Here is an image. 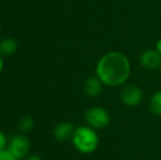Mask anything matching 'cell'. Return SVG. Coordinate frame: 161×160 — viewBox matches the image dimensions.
<instances>
[{
    "label": "cell",
    "mask_w": 161,
    "mask_h": 160,
    "mask_svg": "<svg viewBox=\"0 0 161 160\" xmlns=\"http://www.w3.org/2000/svg\"><path fill=\"white\" fill-rule=\"evenodd\" d=\"M0 31H1V23H0Z\"/></svg>",
    "instance_id": "cell-17"
},
{
    "label": "cell",
    "mask_w": 161,
    "mask_h": 160,
    "mask_svg": "<svg viewBox=\"0 0 161 160\" xmlns=\"http://www.w3.org/2000/svg\"><path fill=\"white\" fill-rule=\"evenodd\" d=\"M160 68H161V66H160Z\"/></svg>",
    "instance_id": "cell-18"
},
{
    "label": "cell",
    "mask_w": 161,
    "mask_h": 160,
    "mask_svg": "<svg viewBox=\"0 0 161 160\" xmlns=\"http://www.w3.org/2000/svg\"><path fill=\"white\" fill-rule=\"evenodd\" d=\"M142 91L138 86L128 85L123 88L121 92V100L125 105L130 108H135L142 103Z\"/></svg>",
    "instance_id": "cell-5"
},
{
    "label": "cell",
    "mask_w": 161,
    "mask_h": 160,
    "mask_svg": "<svg viewBox=\"0 0 161 160\" xmlns=\"http://www.w3.org/2000/svg\"><path fill=\"white\" fill-rule=\"evenodd\" d=\"M156 51L161 56V39L159 41H157V43H156Z\"/></svg>",
    "instance_id": "cell-15"
},
{
    "label": "cell",
    "mask_w": 161,
    "mask_h": 160,
    "mask_svg": "<svg viewBox=\"0 0 161 160\" xmlns=\"http://www.w3.org/2000/svg\"><path fill=\"white\" fill-rule=\"evenodd\" d=\"M140 65L146 69H156L161 66V56L153 49H147L140 55Z\"/></svg>",
    "instance_id": "cell-6"
},
{
    "label": "cell",
    "mask_w": 161,
    "mask_h": 160,
    "mask_svg": "<svg viewBox=\"0 0 161 160\" xmlns=\"http://www.w3.org/2000/svg\"><path fill=\"white\" fill-rule=\"evenodd\" d=\"M85 93L89 98H97L103 91V82L96 76H90L85 82Z\"/></svg>",
    "instance_id": "cell-8"
},
{
    "label": "cell",
    "mask_w": 161,
    "mask_h": 160,
    "mask_svg": "<svg viewBox=\"0 0 161 160\" xmlns=\"http://www.w3.org/2000/svg\"><path fill=\"white\" fill-rule=\"evenodd\" d=\"M150 110L153 114L161 116V90L157 91L150 99Z\"/></svg>",
    "instance_id": "cell-10"
},
{
    "label": "cell",
    "mask_w": 161,
    "mask_h": 160,
    "mask_svg": "<svg viewBox=\"0 0 161 160\" xmlns=\"http://www.w3.org/2000/svg\"><path fill=\"white\" fill-rule=\"evenodd\" d=\"M24 160H43V158L38 156V155H29Z\"/></svg>",
    "instance_id": "cell-14"
},
{
    "label": "cell",
    "mask_w": 161,
    "mask_h": 160,
    "mask_svg": "<svg viewBox=\"0 0 161 160\" xmlns=\"http://www.w3.org/2000/svg\"><path fill=\"white\" fill-rule=\"evenodd\" d=\"M0 160H20V159H18L8 148H6V149L0 152Z\"/></svg>",
    "instance_id": "cell-12"
},
{
    "label": "cell",
    "mask_w": 161,
    "mask_h": 160,
    "mask_svg": "<svg viewBox=\"0 0 161 160\" xmlns=\"http://www.w3.org/2000/svg\"><path fill=\"white\" fill-rule=\"evenodd\" d=\"M2 70H3V58L0 55V75H1Z\"/></svg>",
    "instance_id": "cell-16"
},
{
    "label": "cell",
    "mask_w": 161,
    "mask_h": 160,
    "mask_svg": "<svg viewBox=\"0 0 161 160\" xmlns=\"http://www.w3.org/2000/svg\"><path fill=\"white\" fill-rule=\"evenodd\" d=\"M34 127V120L31 116H23L19 121V128L22 133H29Z\"/></svg>",
    "instance_id": "cell-11"
},
{
    "label": "cell",
    "mask_w": 161,
    "mask_h": 160,
    "mask_svg": "<svg viewBox=\"0 0 161 160\" xmlns=\"http://www.w3.org/2000/svg\"><path fill=\"white\" fill-rule=\"evenodd\" d=\"M8 139H7V136L1 130H0V152L3 149H6L8 147Z\"/></svg>",
    "instance_id": "cell-13"
},
{
    "label": "cell",
    "mask_w": 161,
    "mask_h": 160,
    "mask_svg": "<svg viewBox=\"0 0 161 160\" xmlns=\"http://www.w3.org/2000/svg\"><path fill=\"white\" fill-rule=\"evenodd\" d=\"M8 148L18 159H25L29 156L31 148V141L24 134H18L12 136L8 141Z\"/></svg>",
    "instance_id": "cell-4"
},
{
    "label": "cell",
    "mask_w": 161,
    "mask_h": 160,
    "mask_svg": "<svg viewBox=\"0 0 161 160\" xmlns=\"http://www.w3.org/2000/svg\"><path fill=\"white\" fill-rule=\"evenodd\" d=\"M18 51V42L12 37H4L0 41V55L11 56Z\"/></svg>",
    "instance_id": "cell-9"
},
{
    "label": "cell",
    "mask_w": 161,
    "mask_h": 160,
    "mask_svg": "<svg viewBox=\"0 0 161 160\" xmlns=\"http://www.w3.org/2000/svg\"><path fill=\"white\" fill-rule=\"evenodd\" d=\"M71 141L77 152L83 155H89L97 150L99 146V136L94 128L83 125L75 130Z\"/></svg>",
    "instance_id": "cell-2"
},
{
    "label": "cell",
    "mask_w": 161,
    "mask_h": 160,
    "mask_svg": "<svg viewBox=\"0 0 161 160\" xmlns=\"http://www.w3.org/2000/svg\"><path fill=\"white\" fill-rule=\"evenodd\" d=\"M87 125L94 130H101L108 126L111 122V115L108 110L101 107H93L87 110L85 115Z\"/></svg>",
    "instance_id": "cell-3"
},
{
    "label": "cell",
    "mask_w": 161,
    "mask_h": 160,
    "mask_svg": "<svg viewBox=\"0 0 161 160\" xmlns=\"http://www.w3.org/2000/svg\"><path fill=\"white\" fill-rule=\"evenodd\" d=\"M76 128L74 127L72 123L70 122H60L54 128V137L58 141H66L68 139H71L72 135Z\"/></svg>",
    "instance_id": "cell-7"
},
{
    "label": "cell",
    "mask_w": 161,
    "mask_h": 160,
    "mask_svg": "<svg viewBox=\"0 0 161 160\" xmlns=\"http://www.w3.org/2000/svg\"><path fill=\"white\" fill-rule=\"evenodd\" d=\"M96 75L103 85L108 87L124 85L130 76L129 59L121 52H108L97 62Z\"/></svg>",
    "instance_id": "cell-1"
}]
</instances>
